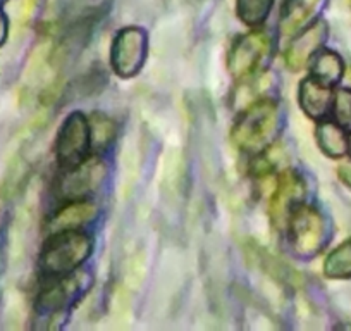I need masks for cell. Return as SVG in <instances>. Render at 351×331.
Returning a JSON list of instances; mask_svg holds the SVG:
<instances>
[{"mask_svg":"<svg viewBox=\"0 0 351 331\" xmlns=\"http://www.w3.org/2000/svg\"><path fill=\"white\" fill-rule=\"evenodd\" d=\"M281 107L278 102L262 99L241 113L231 131L236 147L248 154H260L272 145L281 131Z\"/></svg>","mask_w":351,"mask_h":331,"instance_id":"cell-1","label":"cell"},{"mask_svg":"<svg viewBox=\"0 0 351 331\" xmlns=\"http://www.w3.org/2000/svg\"><path fill=\"white\" fill-rule=\"evenodd\" d=\"M93 251L92 238L76 229L50 235L40 255V271L50 278H60L80 269Z\"/></svg>","mask_w":351,"mask_h":331,"instance_id":"cell-2","label":"cell"},{"mask_svg":"<svg viewBox=\"0 0 351 331\" xmlns=\"http://www.w3.org/2000/svg\"><path fill=\"white\" fill-rule=\"evenodd\" d=\"M291 249L298 258H315L329 240L327 221L312 205H296L286 225Z\"/></svg>","mask_w":351,"mask_h":331,"instance_id":"cell-3","label":"cell"},{"mask_svg":"<svg viewBox=\"0 0 351 331\" xmlns=\"http://www.w3.org/2000/svg\"><path fill=\"white\" fill-rule=\"evenodd\" d=\"M107 162L99 155H92L80 164L67 168L66 174L59 180L57 195L66 201H84L88 195L95 194L107 178Z\"/></svg>","mask_w":351,"mask_h":331,"instance_id":"cell-4","label":"cell"},{"mask_svg":"<svg viewBox=\"0 0 351 331\" xmlns=\"http://www.w3.org/2000/svg\"><path fill=\"white\" fill-rule=\"evenodd\" d=\"M272 52V40L265 32H252L238 38L229 52V73L236 80L256 74V71L267 62Z\"/></svg>","mask_w":351,"mask_h":331,"instance_id":"cell-5","label":"cell"},{"mask_svg":"<svg viewBox=\"0 0 351 331\" xmlns=\"http://www.w3.org/2000/svg\"><path fill=\"white\" fill-rule=\"evenodd\" d=\"M148 52L147 33L136 26L121 30L110 49V64L121 78H133L143 67Z\"/></svg>","mask_w":351,"mask_h":331,"instance_id":"cell-6","label":"cell"},{"mask_svg":"<svg viewBox=\"0 0 351 331\" xmlns=\"http://www.w3.org/2000/svg\"><path fill=\"white\" fill-rule=\"evenodd\" d=\"M92 147L90 140V124L81 113H73L60 128L57 135L56 154L62 168H73L88 157Z\"/></svg>","mask_w":351,"mask_h":331,"instance_id":"cell-7","label":"cell"},{"mask_svg":"<svg viewBox=\"0 0 351 331\" xmlns=\"http://www.w3.org/2000/svg\"><path fill=\"white\" fill-rule=\"evenodd\" d=\"M90 285H92L90 273L76 269L69 275L60 276V279H57L52 286L43 290L36 300V306L42 312H60L69 304H74L77 299H81L84 292L90 288Z\"/></svg>","mask_w":351,"mask_h":331,"instance_id":"cell-8","label":"cell"},{"mask_svg":"<svg viewBox=\"0 0 351 331\" xmlns=\"http://www.w3.org/2000/svg\"><path fill=\"white\" fill-rule=\"evenodd\" d=\"M305 197V183L295 171H285L279 176L278 187L271 197L269 212L276 228H286L293 209L302 204Z\"/></svg>","mask_w":351,"mask_h":331,"instance_id":"cell-9","label":"cell"},{"mask_svg":"<svg viewBox=\"0 0 351 331\" xmlns=\"http://www.w3.org/2000/svg\"><path fill=\"white\" fill-rule=\"evenodd\" d=\"M327 33H329V30H327V25L324 21H317L313 25L306 26L305 30H302V33L293 40L291 45L286 50V66L291 71L303 69L312 60V57L319 52L320 47L324 45Z\"/></svg>","mask_w":351,"mask_h":331,"instance_id":"cell-10","label":"cell"},{"mask_svg":"<svg viewBox=\"0 0 351 331\" xmlns=\"http://www.w3.org/2000/svg\"><path fill=\"white\" fill-rule=\"evenodd\" d=\"M99 216V207L93 202L88 201H73L71 204L64 205L50 218L49 228L50 235L57 231H67V229H77L80 226L92 222Z\"/></svg>","mask_w":351,"mask_h":331,"instance_id":"cell-11","label":"cell"},{"mask_svg":"<svg viewBox=\"0 0 351 331\" xmlns=\"http://www.w3.org/2000/svg\"><path fill=\"white\" fill-rule=\"evenodd\" d=\"M322 0H285L281 11V33L285 36L298 35L302 30L310 26V21L320 9Z\"/></svg>","mask_w":351,"mask_h":331,"instance_id":"cell-12","label":"cell"},{"mask_svg":"<svg viewBox=\"0 0 351 331\" xmlns=\"http://www.w3.org/2000/svg\"><path fill=\"white\" fill-rule=\"evenodd\" d=\"M298 99L306 116L313 117V119H322L329 113L334 95L330 92V87L324 85L315 78H308L300 85Z\"/></svg>","mask_w":351,"mask_h":331,"instance_id":"cell-13","label":"cell"},{"mask_svg":"<svg viewBox=\"0 0 351 331\" xmlns=\"http://www.w3.org/2000/svg\"><path fill=\"white\" fill-rule=\"evenodd\" d=\"M50 60H52V45L49 42L36 45L23 73L25 89L36 90L38 87L45 85V80L50 74Z\"/></svg>","mask_w":351,"mask_h":331,"instance_id":"cell-14","label":"cell"},{"mask_svg":"<svg viewBox=\"0 0 351 331\" xmlns=\"http://www.w3.org/2000/svg\"><path fill=\"white\" fill-rule=\"evenodd\" d=\"M317 141L324 154L329 157H343L348 152V137L344 133V128L337 123L322 121L317 126Z\"/></svg>","mask_w":351,"mask_h":331,"instance_id":"cell-15","label":"cell"},{"mask_svg":"<svg viewBox=\"0 0 351 331\" xmlns=\"http://www.w3.org/2000/svg\"><path fill=\"white\" fill-rule=\"evenodd\" d=\"M343 73V60H341V57L336 52L324 50V52L317 54L315 59H313L312 78H315L317 81H320L324 85L334 87L336 83H339Z\"/></svg>","mask_w":351,"mask_h":331,"instance_id":"cell-16","label":"cell"},{"mask_svg":"<svg viewBox=\"0 0 351 331\" xmlns=\"http://www.w3.org/2000/svg\"><path fill=\"white\" fill-rule=\"evenodd\" d=\"M324 273L329 278H351V238L327 255Z\"/></svg>","mask_w":351,"mask_h":331,"instance_id":"cell-17","label":"cell"},{"mask_svg":"<svg viewBox=\"0 0 351 331\" xmlns=\"http://www.w3.org/2000/svg\"><path fill=\"white\" fill-rule=\"evenodd\" d=\"M88 124H90V140H92V147L95 150H104L116 138V124L106 114H92L88 119Z\"/></svg>","mask_w":351,"mask_h":331,"instance_id":"cell-18","label":"cell"},{"mask_svg":"<svg viewBox=\"0 0 351 331\" xmlns=\"http://www.w3.org/2000/svg\"><path fill=\"white\" fill-rule=\"evenodd\" d=\"M274 0H238V16L248 26H260L267 19Z\"/></svg>","mask_w":351,"mask_h":331,"instance_id":"cell-19","label":"cell"},{"mask_svg":"<svg viewBox=\"0 0 351 331\" xmlns=\"http://www.w3.org/2000/svg\"><path fill=\"white\" fill-rule=\"evenodd\" d=\"M243 83H245V85H241L238 90H236L234 99H236V104L245 102V109L248 106H252L253 102H256V100H262L260 99V95L265 93V90L269 89L267 76L258 78L255 76V74H252V76L245 78Z\"/></svg>","mask_w":351,"mask_h":331,"instance_id":"cell-20","label":"cell"},{"mask_svg":"<svg viewBox=\"0 0 351 331\" xmlns=\"http://www.w3.org/2000/svg\"><path fill=\"white\" fill-rule=\"evenodd\" d=\"M334 117L339 126L344 130H351V90H337L332 100Z\"/></svg>","mask_w":351,"mask_h":331,"instance_id":"cell-21","label":"cell"},{"mask_svg":"<svg viewBox=\"0 0 351 331\" xmlns=\"http://www.w3.org/2000/svg\"><path fill=\"white\" fill-rule=\"evenodd\" d=\"M33 12V0H19L18 9H16V23L18 25H26L32 18Z\"/></svg>","mask_w":351,"mask_h":331,"instance_id":"cell-22","label":"cell"},{"mask_svg":"<svg viewBox=\"0 0 351 331\" xmlns=\"http://www.w3.org/2000/svg\"><path fill=\"white\" fill-rule=\"evenodd\" d=\"M337 174H339L341 181H343V183L351 190V161L341 164L339 170H337Z\"/></svg>","mask_w":351,"mask_h":331,"instance_id":"cell-23","label":"cell"},{"mask_svg":"<svg viewBox=\"0 0 351 331\" xmlns=\"http://www.w3.org/2000/svg\"><path fill=\"white\" fill-rule=\"evenodd\" d=\"M5 38H8V19L0 12V45L5 42Z\"/></svg>","mask_w":351,"mask_h":331,"instance_id":"cell-24","label":"cell"},{"mask_svg":"<svg viewBox=\"0 0 351 331\" xmlns=\"http://www.w3.org/2000/svg\"><path fill=\"white\" fill-rule=\"evenodd\" d=\"M348 150L351 152V138H350V140H348Z\"/></svg>","mask_w":351,"mask_h":331,"instance_id":"cell-25","label":"cell"}]
</instances>
